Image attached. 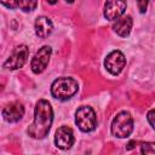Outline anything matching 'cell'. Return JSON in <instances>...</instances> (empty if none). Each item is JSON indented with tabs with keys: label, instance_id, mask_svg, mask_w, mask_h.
<instances>
[{
	"label": "cell",
	"instance_id": "obj_6",
	"mask_svg": "<svg viewBox=\"0 0 155 155\" xmlns=\"http://www.w3.org/2000/svg\"><path fill=\"white\" fill-rule=\"evenodd\" d=\"M51 52H52L51 47L42 46L35 53V56L33 57V59L30 62V68L35 74H40L46 69L48 61H50V57H51Z\"/></svg>",
	"mask_w": 155,
	"mask_h": 155
},
{
	"label": "cell",
	"instance_id": "obj_19",
	"mask_svg": "<svg viewBox=\"0 0 155 155\" xmlns=\"http://www.w3.org/2000/svg\"><path fill=\"white\" fill-rule=\"evenodd\" d=\"M47 2H48V4H51V5H53V4H56V2H57V0H47Z\"/></svg>",
	"mask_w": 155,
	"mask_h": 155
},
{
	"label": "cell",
	"instance_id": "obj_9",
	"mask_svg": "<svg viewBox=\"0 0 155 155\" xmlns=\"http://www.w3.org/2000/svg\"><path fill=\"white\" fill-rule=\"evenodd\" d=\"M54 143L56 147L59 149H69L74 144V133L70 127L62 126L56 131L54 136Z\"/></svg>",
	"mask_w": 155,
	"mask_h": 155
},
{
	"label": "cell",
	"instance_id": "obj_7",
	"mask_svg": "<svg viewBox=\"0 0 155 155\" xmlns=\"http://www.w3.org/2000/svg\"><path fill=\"white\" fill-rule=\"evenodd\" d=\"M125 64H126V58L122 54V52H120L117 50L110 52L104 61V65H105L107 70L113 75H117L124 69Z\"/></svg>",
	"mask_w": 155,
	"mask_h": 155
},
{
	"label": "cell",
	"instance_id": "obj_10",
	"mask_svg": "<svg viewBox=\"0 0 155 155\" xmlns=\"http://www.w3.org/2000/svg\"><path fill=\"white\" fill-rule=\"evenodd\" d=\"M24 115V107L19 102H12L2 110V116L7 122H17Z\"/></svg>",
	"mask_w": 155,
	"mask_h": 155
},
{
	"label": "cell",
	"instance_id": "obj_5",
	"mask_svg": "<svg viewBox=\"0 0 155 155\" xmlns=\"http://www.w3.org/2000/svg\"><path fill=\"white\" fill-rule=\"evenodd\" d=\"M28 56H29V48H28V46L19 45V46H17L13 50V52L11 53V56L8 57V59L5 62L4 67L6 69H10V70L19 69L27 62Z\"/></svg>",
	"mask_w": 155,
	"mask_h": 155
},
{
	"label": "cell",
	"instance_id": "obj_15",
	"mask_svg": "<svg viewBox=\"0 0 155 155\" xmlns=\"http://www.w3.org/2000/svg\"><path fill=\"white\" fill-rule=\"evenodd\" d=\"M0 2L7 8H17L19 6V0H0Z\"/></svg>",
	"mask_w": 155,
	"mask_h": 155
},
{
	"label": "cell",
	"instance_id": "obj_4",
	"mask_svg": "<svg viewBox=\"0 0 155 155\" xmlns=\"http://www.w3.org/2000/svg\"><path fill=\"white\" fill-rule=\"evenodd\" d=\"M75 122L78 127L84 132H91L96 128L97 119L96 113L91 107H80L75 114Z\"/></svg>",
	"mask_w": 155,
	"mask_h": 155
},
{
	"label": "cell",
	"instance_id": "obj_2",
	"mask_svg": "<svg viewBox=\"0 0 155 155\" xmlns=\"http://www.w3.org/2000/svg\"><path fill=\"white\" fill-rule=\"evenodd\" d=\"M79 90L78 81L71 78H59L53 81L51 86V93L54 98L65 101L71 98Z\"/></svg>",
	"mask_w": 155,
	"mask_h": 155
},
{
	"label": "cell",
	"instance_id": "obj_20",
	"mask_svg": "<svg viewBox=\"0 0 155 155\" xmlns=\"http://www.w3.org/2000/svg\"><path fill=\"white\" fill-rule=\"evenodd\" d=\"M65 1H67V2H70V4H71V2L74 1V0H65Z\"/></svg>",
	"mask_w": 155,
	"mask_h": 155
},
{
	"label": "cell",
	"instance_id": "obj_11",
	"mask_svg": "<svg viewBox=\"0 0 155 155\" xmlns=\"http://www.w3.org/2000/svg\"><path fill=\"white\" fill-rule=\"evenodd\" d=\"M35 33L39 38H47L52 31H53V24L51 22V19L48 17H45V16H40L36 18L35 21Z\"/></svg>",
	"mask_w": 155,
	"mask_h": 155
},
{
	"label": "cell",
	"instance_id": "obj_12",
	"mask_svg": "<svg viewBox=\"0 0 155 155\" xmlns=\"http://www.w3.org/2000/svg\"><path fill=\"white\" fill-rule=\"evenodd\" d=\"M132 28V18L130 16L119 17L113 25L114 31L120 36H127Z\"/></svg>",
	"mask_w": 155,
	"mask_h": 155
},
{
	"label": "cell",
	"instance_id": "obj_17",
	"mask_svg": "<svg viewBox=\"0 0 155 155\" xmlns=\"http://www.w3.org/2000/svg\"><path fill=\"white\" fill-rule=\"evenodd\" d=\"M154 114H155L154 109L149 110V113H148V121H149V124H150L151 127H154Z\"/></svg>",
	"mask_w": 155,
	"mask_h": 155
},
{
	"label": "cell",
	"instance_id": "obj_16",
	"mask_svg": "<svg viewBox=\"0 0 155 155\" xmlns=\"http://www.w3.org/2000/svg\"><path fill=\"white\" fill-rule=\"evenodd\" d=\"M148 2H149V0H138V8H139V11L142 13L145 12L147 6H148Z\"/></svg>",
	"mask_w": 155,
	"mask_h": 155
},
{
	"label": "cell",
	"instance_id": "obj_14",
	"mask_svg": "<svg viewBox=\"0 0 155 155\" xmlns=\"http://www.w3.org/2000/svg\"><path fill=\"white\" fill-rule=\"evenodd\" d=\"M142 154H154L155 149H154V143H143L142 144Z\"/></svg>",
	"mask_w": 155,
	"mask_h": 155
},
{
	"label": "cell",
	"instance_id": "obj_8",
	"mask_svg": "<svg viewBox=\"0 0 155 155\" xmlns=\"http://www.w3.org/2000/svg\"><path fill=\"white\" fill-rule=\"evenodd\" d=\"M126 10V0H107L104 5V17L109 21L117 19Z\"/></svg>",
	"mask_w": 155,
	"mask_h": 155
},
{
	"label": "cell",
	"instance_id": "obj_1",
	"mask_svg": "<svg viewBox=\"0 0 155 155\" xmlns=\"http://www.w3.org/2000/svg\"><path fill=\"white\" fill-rule=\"evenodd\" d=\"M52 120H53V111L51 104L45 99H40L35 105L34 121L29 125L27 130L28 134L34 139L45 138L50 132Z\"/></svg>",
	"mask_w": 155,
	"mask_h": 155
},
{
	"label": "cell",
	"instance_id": "obj_3",
	"mask_svg": "<svg viewBox=\"0 0 155 155\" xmlns=\"http://www.w3.org/2000/svg\"><path fill=\"white\" fill-rule=\"evenodd\" d=\"M133 130V119L130 113L120 111L111 122V133L117 138H126Z\"/></svg>",
	"mask_w": 155,
	"mask_h": 155
},
{
	"label": "cell",
	"instance_id": "obj_18",
	"mask_svg": "<svg viewBox=\"0 0 155 155\" xmlns=\"http://www.w3.org/2000/svg\"><path fill=\"white\" fill-rule=\"evenodd\" d=\"M134 144H136V142H130V143L127 144V145H128V147H127V149H132V148L134 147Z\"/></svg>",
	"mask_w": 155,
	"mask_h": 155
},
{
	"label": "cell",
	"instance_id": "obj_13",
	"mask_svg": "<svg viewBox=\"0 0 155 155\" xmlns=\"http://www.w3.org/2000/svg\"><path fill=\"white\" fill-rule=\"evenodd\" d=\"M38 5V0H19V8L25 11V12H29V11H33Z\"/></svg>",
	"mask_w": 155,
	"mask_h": 155
}]
</instances>
